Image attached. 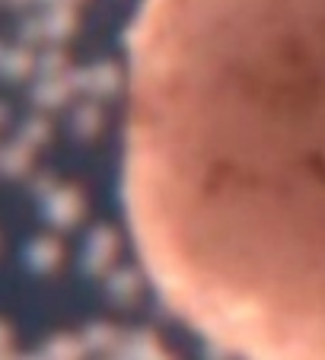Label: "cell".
Returning <instances> with one entry per match:
<instances>
[{
    "label": "cell",
    "instance_id": "1",
    "mask_svg": "<svg viewBox=\"0 0 325 360\" xmlns=\"http://www.w3.org/2000/svg\"><path fill=\"white\" fill-rule=\"evenodd\" d=\"M122 201L189 328L236 360H325V0H141Z\"/></svg>",
    "mask_w": 325,
    "mask_h": 360
}]
</instances>
